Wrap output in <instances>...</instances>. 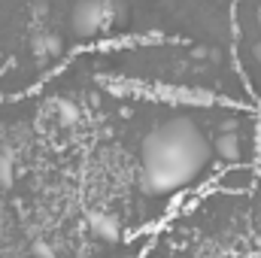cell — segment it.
I'll return each mask as SVG.
<instances>
[{"mask_svg":"<svg viewBox=\"0 0 261 258\" xmlns=\"http://www.w3.org/2000/svg\"><path fill=\"white\" fill-rule=\"evenodd\" d=\"M79 119H82V113H79V107H76V104H67V100H64V104H58V122H61L64 128L76 125Z\"/></svg>","mask_w":261,"mask_h":258,"instance_id":"5b68a950","label":"cell"},{"mask_svg":"<svg viewBox=\"0 0 261 258\" xmlns=\"http://www.w3.org/2000/svg\"><path fill=\"white\" fill-rule=\"evenodd\" d=\"M37 255H40V258H49V255H52V249H49V246H43V243H37Z\"/></svg>","mask_w":261,"mask_h":258,"instance_id":"ba28073f","label":"cell"},{"mask_svg":"<svg viewBox=\"0 0 261 258\" xmlns=\"http://www.w3.org/2000/svg\"><path fill=\"white\" fill-rule=\"evenodd\" d=\"M258 164H261V158H258Z\"/></svg>","mask_w":261,"mask_h":258,"instance_id":"9c48e42d","label":"cell"},{"mask_svg":"<svg viewBox=\"0 0 261 258\" xmlns=\"http://www.w3.org/2000/svg\"><path fill=\"white\" fill-rule=\"evenodd\" d=\"M15 179V161L9 152H0V189H9Z\"/></svg>","mask_w":261,"mask_h":258,"instance_id":"277c9868","label":"cell"},{"mask_svg":"<svg viewBox=\"0 0 261 258\" xmlns=\"http://www.w3.org/2000/svg\"><path fill=\"white\" fill-rule=\"evenodd\" d=\"M88 222H91V228H94V234H97L100 240H110V243L119 240V222H116L113 216H107V213H94Z\"/></svg>","mask_w":261,"mask_h":258,"instance_id":"3957f363","label":"cell"},{"mask_svg":"<svg viewBox=\"0 0 261 258\" xmlns=\"http://www.w3.org/2000/svg\"><path fill=\"white\" fill-rule=\"evenodd\" d=\"M46 55H61L64 52V40L61 37H55V34H46V40H43V46H40Z\"/></svg>","mask_w":261,"mask_h":258,"instance_id":"8992f818","label":"cell"},{"mask_svg":"<svg viewBox=\"0 0 261 258\" xmlns=\"http://www.w3.org/2000/svg\"><path fill=\"white\" fill-rule=\"evenodd\" d=\"M113 15V3L110 0H76L73 12H70V31L79 40H91L100 34L103 21Z\"/></svg>","mask_w":261,"mask_h":258,"instance_id":"7a4b0ae2","label":"cell"},{"mask_svg":"<svg viewBox=\"0 0 261 258\" xmlns=\"http://www.w3.org/2000/svg\"><path fill=\"white\" fill-rule=\"evenodd\" d=\"M213 140H216V134L210 137L197 125L192 113L170 116L155 131H149L143 140V176H140L143 192L176 194L195 186L213 167V161H219Z\"/></svg>","mask_w":261,"mask_h":258,"instance_id":"6da1fadb","label":"cell"},{"mask_svg":"<svg viewBox=\"0 0 261 258\" xmlns=\"http://www.w3.org/2000/svg\"><path fill=\"white\" fill-rule=\"evenodd\" d=\"M255 192H258V207H255V216H258V231H261V170H258V179H255V186H252Z\"/></svg>","mask_w":261,"mask_h":258,"instance_id":"52a82bcc","label":"cell"}]
</instances>
